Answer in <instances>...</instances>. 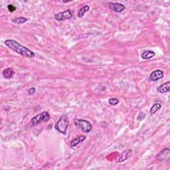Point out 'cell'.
<instances>
[{"mask_svg": "<svg viewBox=\"0 0 170 170\" xmlns=\"http://www.w3.org/2000/svg\"><path fill=\"white\" fill-rule=\"evenodd\" d=\"M155 55V53L154 51H145L144 52H143V53L142 54V58L144 60H147V59H150L152 57Z\"/></svg>", "mask_w": 170, "mask_h": 170, "instance_id": "obj_13", "label": "cell"}, {"mask_svg": "<svg viewBox=\"0 0 170 170\" xmlns=\"http://www.w3.org/2000/svg\"><path fill=\"white\" fill-rule=\"evenodd\" d=\"M164 77V72L162 70H155V71L152 72L149 77V79L151 82L158 81V80L161 79Z\"/></svg>", "mask_w": 170, "mask_h": 170, "instance_id": "obj_7", "label": "cell"}, {"mask_svg": "<svg viewBox=\"0 0 170 170\" xmlns=\"http://www.w3.org/2000/svg\"><path fill=\"white\" fill-rule=\"evenodd\" d=\"M51 119V116L48 112H43L38 115L34 116L31 120V125L35 126L42 122H47Z\"/></svg>", "mask_w": 170, "mask_h": 170, "instance_id": "obj_3", "label": "cell"}, {"mask_svg": "<svg viewBox=\"0 0 170 170\" xmlns=\"http://www.w3.org/2000/svg\"><path fill=\"white\" fill-rule=\"evenodd\" d=\"M68 124L69 122L67 115L63 114L60 116L59 120L57 121V122L55 124V128L59 132L65 135L67 134Z\"/></svg>", "mask_w": 170, "mask_h": 170, "instance_id": "obj_2", "label": "cell"}, {"mask_svg": "<svg viewBox=\"0 0 170 170\" xmlns=\"http://www.w3.org/2000/svg\"><path fill=\"white\" fill-rule=\"evenodd\" d=\"M110 6H109L112 11H114L116 13H121L125 10V6L123 4L120 3H110Z\"/></svg>", "mask_w": 170, "mask_h": 170, "instance_id": "obj_9", "label": "cell"}, {"mask_svg": "<svg viewBox=\"0 0 170 170\" xmlns=\"http://www.w3.org/2000/svg\"><path fill=\"white\" fill-rule=\"evenodd\" d=\"M14 75V72L11 68H6L3 71V77L6 79H10Z\"/></svg>", "mask_w": 170, "mask_h": 170, "instance_id": "obj_12", "label": "cell"}, {"mask_svg": "<svg viewBox=\"0 0 170 170\" xmlns=\"http://www.w3.org/2000/svg\"><path fill=\"white\" fill-rule=\"evenodd\" d=\"M161 108H162V105H161V104L160 103H155V104H154V105L151 106L150 110V114L151 115L155 114V113L157 112H158Z\"/></svg>", "mask_w": 170, "mask_h": 170, "instance_id": "obj_16", "label": "cell"}, {"mask_svg": "<svg viewBox=\"0 0 170 170\" xmlns=\"http://www.w3.org/2000/svg\"><path fill=\"white\" fill-rule=\"evenodd\" d=\"M74 123L85 133H89L93 129L92 124L86 120L77 119L74 121Z\"/></svg>", "mask_w": 170, "mask_h": 170, "instance_id": "obj_4", "label": "cell"}, {"mask_svg": "<svg viewBox=\"0 0 170 170\" xmlns=\"http://www.w3.org/2000/svg\"><path fill=\"white\" fill-rule=\"evenodd\" d=\"M170 90V82L168 81L165 83H163L162 85H161L159 86L158 88H157V91L158 93L164 94V93H169Z\"/></svg>", "mask_w": 170, "mask_h": 170, "instance_id": "obj_10", "label": "cell"}, {"mask_svg": "<svg viewBox=\"0 0 170 170\" xmlns=\"http://www.w3.org/2000/svg\"><path fill=\"white\" fill-rule=\"evenodd\" d=\"M89 10H90V7L88 5H85V6H82L78 11V17L81 18V17L84 16L85 13L89 11Z\"/></svg>", "mask_w": 170, "mask_h": 170, "instance_id": "obj_14", "label": "cell"}, {"mask_svg": "<svg viewBox=\"0 0 170 170\" xmlns=\"http://www.w3.org/2000/svg\"><path fill=\"white\" fill-rule=\"evenodd\" d=\"M36 92V89L35 88H31V89H29L27 91V93H28V94L29 95H33Z\"/></svg>", "mask_w": 170, "mask_h": 170, "instance_id": "obj_19", "label": "cell"}, {"mask_svg": "<svg viewBox=\"0 0 170 170\" xmlns=\"http://www.w3.org/2000/svg\"><path fill=\"white\" fill-rule=\"evenodd\" d=\"M86 137L84 135H80V136H78L76 138H74L73 140L70 143V147H75L78 144H79L80 143L85 141L86 139Z\"/></svg>", "mask_w": 170, "mask_h": 170, "instance_id": "obj_11", "label": "cell"}, {"mask_svg": "<svg viewBox=\"0 0 170 170\" xmlns=\"http://www.w3.org/2000/svg\"><path fill=\"white\" fill-rule=\"evenodd\" d=\"M73 17V14L70 10H67L58 13L55 15V19L58 21H63L71 19Z\"/></svg>", "mask_w": 170, "mask_h": 170, "instance_id": "obj_6", "label": "cell"}, {"mask_svg": "<svg viewBox=\"0 0 170 170\" xmlns=\"http://www.w3.org/2000/svg\"><path fill=\"white\" fill-rule=\"evenodd\" d=\"M5 44L9 49L19 55L24 56V57L33 59L35 56L33 51L28 49L27 47L21 45L19 42L14 40V39H7L5 41Z\"/></svg>", "mask_w": 170, "mask_h": 170, "instance_id": "obj_1", "label": "cell"}, {"mask_svg": "<svg viewBox=\"0 0 170 170\" xmlns=\"http://www.w3.org/2000/svg\"><path fill=\"white\" fill-rule=\"evenodd\" d=\"M7 9H8L9 11L11 12V13L14 12V11L17 10L16 7H15V6H14V5H11V4H10V5H8V6H7Z\"/></svg>", "mask_w": 170, "mask_h": 170, "instance_id": "obj_18", "label": "cell"}, {"mask_svg": "<svg viewBox=\"0 0 170 170\" xmlns=\"http://www.w3.org/2000/svg\"><path fill=\"white\" fill-rule=\"evenodd\" d=\"M119 102H120L119 100L115 98H112L108 100V103L112 106H116L117 104H118Z\"/></svg>", "mask_w": 170, "mask_h": 170, "instance_id": "obj_17", "label": "cell"}, {"mask_svg": "<svg viewBox=\"0 0 170 170\" xmlns=\"http://www.w3.org/2000/svg\"><path fill=\"white\" fill-rule=\"evenodd\" d=\"M28 21V19L24 17H17L13 19V22L17 23V24H23L25 22H27Z\"/></svg>", "mask_w": 170, "mask_h": 170, "instance_id": "obj_15", "label": "cell"}, {"mask_svg": "<svg viewBox=\"0 0 170 170\" xmlns=\"http://www.w3.org/2000/svg\"><path fill=\"white\" fill-rule=\"evenodd\" d=\"M132 153H133V150L132 149H128V150H124L122 153L120 155L119 158H118V160H116V162L121 163V162H124V161H126V160H127L130 158V157L131 156Z\"/></svg>", "mask_w": 170, "mask_h": 170, "instance_id": "obj_8", "label": "cell"}, {"mask_svg": "<svg viewBox=\"0 0 170 170\" xmlns=\"http://www.w3.org/2000/svg\"><path fill=\"white\" fill-rule=\"evenodd\" d=\"M156 159L162 163H167L170 160V150L169 148H164L157 155Z\"/></svg>", "mask_w": 170, "mask_h": 170, "instance_id": "obj_5", "label": "cell"}]
</instances>
